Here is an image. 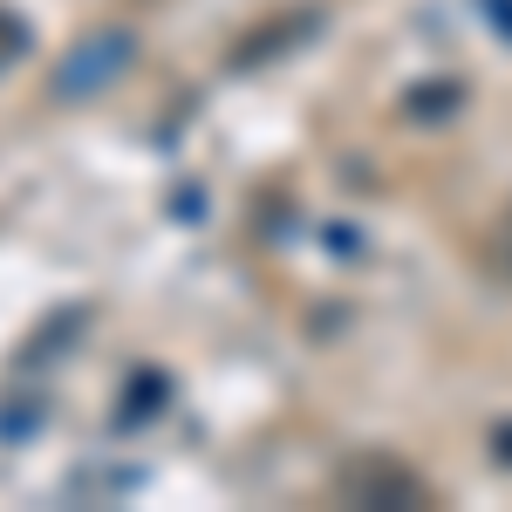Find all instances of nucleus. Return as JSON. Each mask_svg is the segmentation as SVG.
Segmentation results:
<instances>
[{"label": "nucleus", "instance_id": "f257e3e1", "mask_svg": "<svg viewBox=\"0 0 512 512\" xmlns=\"http://www.w3.org/2000/svg\"><path fill=\"white\" fill-rule=\"evenodd\" d=\"M335 499L342 506H431V485L390 451H355L335 472Z\"/></svg>", "mask_w": 512, "mask_h": 512}, {"label": "nucleus", "instance_id": "39448f33", "mask_svg": "<svg viewBox=\"0 0 512 512\" xmlns=\"http://www.w3.org/2000/svg\"><path fill=\"white\" fill-rule=\"evenodd\" d=\"M164 390H171V383H164L158 369H144V376H130V403H123V424H137V417H151V410L164 403Z\"/></svg>", "mask_w": 512, "mask_h": 512}, {"label": "nucleus", "instance_id": "423d86ee", "mask_svg": "<svg viewBox=\"0 0 512 512\" xmlns=\"http://www.w3.org/2000/svg\"><path fill=\"white\" fill-rule=\"evenodd\" d=\"M28 21H21V14H14V7H0V69H7V62H21V55H28Z\"/></svg>", "mask_w": 512, "mask_h": 512}, {"label": "nucleus", "instance_id": "0eeeda50", "mask_svg": "<svg viewBox=\"0 0 512 512\" xmlns=\"http://www.w3.org/2000/svg\"><path fill=\"white\" fill-rule=\"evenodd\" d=\"M485 260H492V274L499 280H512V212L492 226V246H485Z\"/></svg>", "mask_w": 512, "mask_h": 512}, {"label": "nucleus", "instance_id": "6e6552de", "mask_svg": "<svg viewBox=\"0 0 512 512\" xmlns=\"http://www.w3.org/2000/svg\"><path fill=\"white\" fill-rule=\"evenodd\" d=\"M492 458H506V465H512V424H492Z\"/></svg>", "mask_w": 512, "mask_h": 512}, {"label": "nucleus", "instance_id": "1a4fd4ad", "mask_svg": "<svg viewBox=\"0 0 512 512\" xmlns=\"http://www.w3.org/2000/svg\"><path fill=\"white\" fill-rule=\"evenodd\" d=\"M485 7H492V28H506V35H512V0H485Z\"/></svg>", "mask_w": 512, "mask_h": 512}, {"label": "nucleus", "instance_id": "f03ea898", "mask_svg": "<svg viewBox=\"0 0 512 512\" xmlns=\"http://www.w3.org/2000/svg\"><path fill=\"white\" fill-rule=\"evenodd\" d=\"M130 55H137V35H130V28H96V35H82L76 48L62 55V69H55V96H69V103H76V96H96Z\"/></svg>", "mask_w": 512, "mask_h": 512}, {"label": "nucleus", "instance_id": "20e7f679", "mask_svg": "<svg viewBox=\"0 0 512 512\" xmlns=\"http://www.w3.org/2000/svg\"><path fill=\"white\" fill-rule=\"evenodd\" d=\"M458 96H465L458 82H424V89H410V96H403V117H410V123H437V117H451V110H458Z\"/></svg>", "mask_w": 512, "mask_h": 512}, {"label": "nucleus", "instance_id": "7ed1b4c3", "mask_svg": "<svg viewBox=\"0 0 512 512\" xmlns=\"http://www.w3.org/2000/svg\"><path fill=\"white\" fill-rule=\"evenodd\" d=\"M308 35H315V7H287V14H267V21H253V28L233 41V69H267L274 55L301 48Z\"/></svg>", "mask_w": 512, "mask_h": 512}]
</instances>
